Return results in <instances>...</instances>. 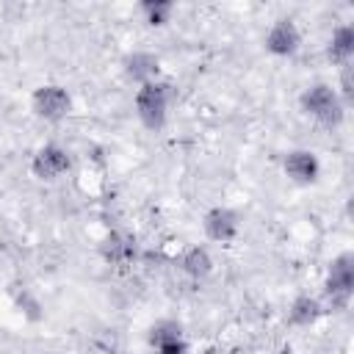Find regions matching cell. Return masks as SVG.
Wrapping results in <instances>:
<instances>
[{"mask_svg":"<svg viewBox=\"0 0 354 354\" xmlns=\"http://www.w3.org/2000/svg\"><path fill=\"white\" fill-rule=\"evenodd\" d=\"M299 108L315 124L329 127V130L340 127L343 119H346V111H348L332 83H313V86H307L301 91V97H299Z\"/></svg>","mask_w":354,"mask_h":354,"instance_id":"1","label":"cell"},{"mask_svg":"<svg viewBox=\"0 0 354 354\" xmlns=\"http://www.w3.org/2000/svg\"><path fill=\"white\" fill-rule=\"evenodd\" d=\"M351 296H354V254L340 252L337 257H332V263L326 268L321 304L326 313H343V310H348Z\"/></svg>","mask_w":354,"mask_h":354,"instance_id":"2","label":"cell"},{"mask_svg":"<svg viewBox=\"0 0 354 354\" xmlns=\"http://www.w3.org/2000/svg\"><path fill=\"white\" fill-rule=\"evenodd\" d=\"M171 100H174V88H171V83H166V80H152V83L138 86V88H136V100H133V102H136V116H138V122H141L147 130H152V133L163 130L166 122H169Z\"/></svg>","mask_w":354,"mask_h":354,"instance_id":"3","label":"cell"},{"mask_svg":"<svg viewBox=\"0 0 354 354\" xmlns=\"http://www.w3.org/2000/svg\"><path fill=\"white\" fill-rule=\"evenodd\" d=\"M30 108L44 122H61L72 111V97L58 83H44L30 94Z\"/></svg>","mask_w":354,"mask_h":354,"instance_id":"4","label":"cell"},{"mask_svg":"<svg viewBox=\"0 0 354 354\" xmlns=\"http://www.w3.org/2000/svg\"><path fill=\"white\" fill-rule=\"evenodd\" d=\"M69 169H72V155H69L66 147H61V144H55V141L39 147L36 155H33V160H30V171H33V177L41 180V183L58 180V177H64Z\"/></svg>","mask_w":354,"mask_h":354,"instance_id":"5","label":"cell"},{"mask_svg":"<svg viewBox=\"0 0 354 354\" xmlns=\"http://www.w3.org/2000/svg\"><path fill=\"white\" fill-rule=\"evenodd\" d=\"M266 53H271L274 58H293L301 50V30L290 17H279L271 22V28L266 30L263 39Z\"/></svg>","mask_w":354,"mask_h":354,"instance_id":"6","label":"cell"},{"mask_svg":"<svg viewBox=\"0 0 354 354\" xmlns=\"http://www.w3.org/2000/svg\"><path fill=\"white\" fill-rule=\"evenodd\" d=\"M100 257L113 268H127L138 257V241L127 230H111L100 241Z\"/></svg>","mask_w":354,"mask_h":354,"instance_id":"7","label":"cell"},{"mask_svg":"<svg viewBox=\"0 0 354 354\" xmlns=\"http://www.w3.org/2000/svg\"><path fill=\"white\" fill-rule=\"evenodd\" d=\"M282 171L296 185H313L321 177V160L313 149H290L282 158Z\"/></svg>","mask_w":354,"mask_h":354,"instance_id":"8","label":"cell"},{"mask_svg":"<svg viewBox=\"0 0 354 354\" xmlns=\"http://www.w3.org/2000/svg\"><path fill=\"white\" fill-rule=\"evenodd\" d=\"M202 230L207 235V241L213 243H230L238 238L241 232V216L232 210V207H224V205H216L205 213L202 218Z\"/></svg>","mask_w":354,"mask_h":354,"instance_id":"9","label":"cell"},{"mask_svg":"<svg viewBox=\"0 0 354 354\" xmlns=\"http://www.w3.org/2000/svg\"><path fill=\"white\" fill-rule=\"evenodd\" d=\"M147 340H149L155 354H188V343H185L183 326L177 321H171V318H163V321L152 324Z\"/></svg>","mask_w":354,"mask_h":354,"instance_id":"10","label":"cell"},{"mask_svg":"<svg viewBox=\"0 0 354 354\" xmlns=\"http://www.w3.org/2000/svg\"><path fill=\"white\" fill-rule=\"evenodd\" d=\"M122 69H124L127 80H133L136 86L160 80V58L155 53H149V50H133V53H127L124 61H122Z\"/></svg>","mask_w":354,"mask_h":354,"instance_id":"11","label":"cell"},{"mask_svg":"<svg viewBox=\"0 0 354 354\" xmlns=\"http://www.w3.org/2000/svg\"><path fill=\"white\" fill-rule=\"evenodd\" d=\"M324 304L318 296H310V293H299L290 304H288V324L290 326H313L321 315H324Z\"/></svg>","mask_w":354,"mask_h":354,"instance_id":"12","label":"cell"},{"mask_svg":"<svg viewBox=\"0 0 354 354\" xmlns=\"http://www.w3.org/2000/svg\"><path fill=\"white\" fill-rule=\"evenodd\" d=\"M326 58L335 64V66H346L351 64L354 58V28L346 22V25H337L329 36V44H326Z\"/></svg>","mask_w":354,"mask_h":354,"instance_id":"13","label":"cell"},{"mask_svg":"<svg viewBox=\"0 0 354 354\" xmlns=\"http://www.w3.org/2000/svg\"><path fill=\"white\" fill-rule=\"evenodd\" d=\"M177 266H180V271L188 274L191 279H205V277H210V271H213V254H210L207 246L194 243V246H188V249L180 254Z\"/></svg>","mask_w":354,"mask_h":354,"instance_id":"14","label":"cell"},{"mask_svg":"<svg viewBox=\"0 0 354 354\" xmlns=\"http://www.w3.org/2000/svg\"><path fill=\"white\" fill-rule=\"evenodd\" d=\"M174 8H177V6H174L171 0H144V3H138V14H141L144 22L152 25V28H163L166 22H171Z\"/></svg>","mask_w":354,"mask_h":354,"instance_id":"15","label":"cell"},{"mask_svg":"<svg viewBox=\"0 0 354 354\" xmlns=\"http://www.w3.org/2000/svg\"><path fill=\"white\" fill-rule=\"evenodd\" d=\"M337 69H340V75H337V86H335V91L340 94V100H343L346 108H348V105H351V97H354V77H351L354 66L346 64V66H337Z\"/></svg>","mask_w":354,"mask_h":354,"instance_id":"16","label":"cell"},{"mask_svg":"<svg viewBox=\"0 0 354 354\" xmlns=\"http://www.w3.org/2000/svg\"><path fill=\"white\" fill-rule=\"evenodd\" d=\"M50 354H58V351H50Z\"/></svg>","mask_w":354,"mask_h":354,"instance_id":"17","label":"cell"}]
</instances>
